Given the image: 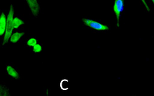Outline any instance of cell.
<instances>
[{
  "instance_id": "ba28073f",
  "label": "cell",
  "mask_w": 154,
  "mask_h": 96,
  "mask_svg": "<svg viewBox=\"0 0 154 96\" xmlns=\"http://www.w3.org/2000/svg\"><path fill=\"white\" fill-rule=\"evenodd\" d=\"M24 24L23 21L21 20L19 18L16 17V18H14L13 19V26L14 28H18L21 25Z\"/></svg>"
},
{
  "instance_id": "4fadbf2b",
  "label": "cell",
  "mask_w": 154,
  "mask_h": 96,
  "mask_svg": "<svg viewBox=\"0 0 154 96\" xmlns=\"http://www.w3.org/2000/svg\"><path fill=\"white\" fill-rule=\"evenodd\" d=\"M152 1H153V4H154V0H152Z\"/></svg>"
},
{
  "instance_id": "7a4b0ae2",
  "label": "cell",
  "mask_w": 154,
  "mask_h": 96,
  "mask_svg": "<svg viewBox=\"0 0 154 96\" xmlns=\"http://www.w3.org/2000/svg\"><path fill=\"white\" fill-rule=\"evenodd\" d=\"M83 22L87 26L90 27L92 28L98 30V31H104V30H108V27L107 25H102L99 22H96L94 20H91L89 19H83Z\"/></svg>"
},
{
  "instance_id": "8fae6325",
  "label": "cell",
  "mask_w": 154,
  "mask_h": 96,
  "mask_svg": "<svg viewBox=\"0 0 154 96\" xmlns=\"http://www.w3.org/2000/svg\"><path fill=\"white\" fill-rule=\"evenodd\" d=\"M42 46L38 44H36L33 46V52H37V53L38 52H40L41 51H42Z\"/></svg>"
},
{
  "instance_id": "8992f818",
  "label": "cell",
  "mask_w": 154,
  "mask_h": 96,
  "mask_svg": "<svg viewBox=\"0 0 154 96\" xmlns=\"http://www.w3.org/2000/svg\"><path fill=\"white\" fill-rule=\"evenodd\" d=\"M7 72H8V73L9 75L11 76V77H13L14 78H15V79L19 78V74H18L16 70L13 68V67L8 66L7 67Z\"/></svg>"
},
{
  "instance_id": "277c9868",
  "label": "cell",
  "mask_w": 154,
  "mask_h": 96,
  "mask_svg": "<svg viewBox=\"0 0 154 96\" xmlns=\"http://www.w3.org/2000/svg\"><path fill=\"white\" fill-rule=\"evenodd\" d=\"M26 2L31 11L32 12V14L34 16H38L40 10V7H39L37 0H26Z\"/></svg>"
},
{
  "instance_id": "9c48e42d",
  "label": "cell",
  "mask_w": 154,
  "mask_h": 96,
  "mask_svg": "<svg viewBox=\"0 0 154 96\" xmlns=\"http://www.w3.org/2000/svg\"><path fill=\"white\" fill-rule=\"evenodd\" d=\"M10 95L8 89L4 86L0 85V96H8Z\"/></svg>"
},
{
  "instance_id": "6da1fadb",
  "label": "cell",
  "mask_w": 154,
  "mask_h": 96,
  "mask_svg": "<svg viewBox=\"0 0 154 96\" xmlns=\"http://www.w3.org/2000/svg\"><path fill=\"white\" fill-rule=\"evenodd\" d=\"M13 19H14V7L13 6H10V10L8 15V17L6 18V27L5 31L4 40H3V45L6 44L10 40V37L12 34L14 26H13Z\"/></svg>"
},
{
  "instance_id": "30bf717a",
  "label": "cell",
  "mask_w": 154,
  "mask_h": 96,
  "mask_svg": "<svg viewBox=\"0 0 154 96\" xmlns=\"http://www.w3.org/2000/svg\"><path fill=\"white\" fill-rule=\"evenodd\" d=\"M36 44H37V40L34 38L30 39V40H29L28 42H27V45L29 46H32V47Z\"/></svg>"
},
{
  "instance_id": "5b68a950",
  "label": "cell",
  "mask_w": 154,
  "mask_h": 96,
  "mask_svg": "<svg viewBox=\"0 0 154 96\" xmlns=\"http://www.w3.org/2000/svg\"><path fill=\"white\" fill-rule=\"evenodd\" d=\"M6 27V16L4 13H2L0 16V36L3 35L5 31Z\"/></svg>"
},
{
  "instance_id": "52a82bcc",
  "label": "cell",
  "mask_w": 154,
  "mask_h": 96,
  "mask_svg": "<svg viewBox=\"0 0 154 96\" xmlns=\"http://www.w3.org/2000/svg\"><path fill=\"white\" fill-rule=\"evenodd\" d=\"M24 35V33H18V32H16L14 33V34H11V36L10 37V40H11V42L13 43H17V42L18 41V40L20 39V37H22V36Z\"/></svg>"
},
{
  "instance_id": "7c38bea8",
  "label": "cell",
  "mask_w": 154,
  "mask_h": 96,
  "mask_svg": "<svg viewBox=\"0 0 154 96\" xmlns=\"http://www.w3.org/2000/svg\"><path fill=\"white\" fill-rule=\"evenodd\" d=\"M141 1H142V2L144 3V6H145V7H146V8H147V10H148V11H150V8H149V7H148V6H147V3H146L145 0H141Z\"/></svg>"
},
{
  "instance_id": "3957f363",
  "label": "cell",
  "mask_w": 154,
  "mask_h": 96,
  "mask_svg": "<svg viewBox=\"0 0 154 96\" xmlns=\"http://www.w3.org/2000/svg\"><path fill=\"white\" fill-rule=\"evenodd\" d=\"M124 7V0H115L114 5V11L115 13L116 16H117V26H119V19H120V13L123 10Z\"/></svg>"
}]
</instances>
